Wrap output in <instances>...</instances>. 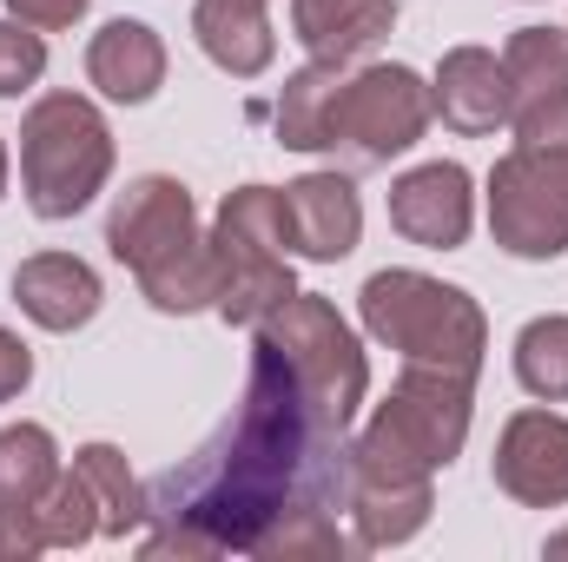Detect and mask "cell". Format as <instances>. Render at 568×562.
Returning a JSON list of instances; mask_svg holds the SVG:
<instances>
[{"mask_svg":"<svg viewBox=\"0 0 568 562\" xmlns=\"http://www.w3.org/2000/svg\"><path fill=\"white\" fill-rule=\"evenodd\" d=\"M344 436L304 404V391L284 378V364L252 344V378L232 423L192 450V463L165 470L145 503L152 523H179L212 543V556H252V543L278 523L291 503L344 496Z\"/></svg>","mask_w":568,"mask_h":562,"instance_id":"cell-1","label":"cell"},{"mask_svg":"<svg viewBox=\"0 0 568 562\" xmlns=\"http://www.w3.org/2000/svg\"><path fill=\"white\" fill-rule=\"evenodd\" d=\"M469 404H476V378H456L436 364H404V378L371 411L357 443H344V463L377 470V476H436L469 443Z\"/></svg>","mask_w":568,"mask_h":562,"instance_id":"cell-2","label":"cell"},{"mask_svg":"<svg viewBox=\"0 0 568 562\" xmlns=\"http://www.w3.org/2000/svg\"><path fill=\"white\" fill-rule=\"evenodd\" d=\"M357 318L377 344H390L404 364H436L456 378L483 371L489 351V318L463 284H443L429 272H371L357 291Z\"/></svg>","mask_w":568,"mask_h":562,"instance_id":"cell-3","label":"cell"},{"mask_svg":"<svg viewBox=\"0 0 568 562\" xmlns=\"http://www.w3.org/2000/svg\"><path fill=\"white\" fill-rule=\"evenodd\" d=\"M113 179V127L87 93H40L20 120V192L33 219L87 212Z\"/></svg>","mask_w":568,"mask_h":562,"instance_id":"cell-4","label":"cell"},{"mask_svg":"<svg viewBox=\"0 0 568 562\" xmlns=\"http://www.w3.org/2000/svg\"><path fill=\"white\" fill-rule=\"evenodd\" d=\"M258 344L278 358L284 378L304 391V404L331 423L337 436L357 423V404L371 398V364H364V344H357V331L337 318L331 298L291 291L278 311L258 324Z\"/></svg>","mask_w":568,"mask_h":562,"instance_id":"cell-5","label":"cell"},{"mask_svg":"<svg viewBox=\"0 0 568 562\" xmlns=\"http://www.w3.org/2000/svg\"><path fill=\"white\" fill-rule=\"evenodd\" d=\"M212 259H219V318L258 331L284 298L291 279V239H284V192L278 185H239L225 192L212 219Z\"/></svg>","mask_w":568,"mask_h":562,"instance_id":"cell-6","label":"cell"},{"mask_svg":"<svg viewBox=\"0 0 568 562\" xmlns=\"http://www.w3.org/2000/svg\"><path fill=\"white\" fill-rule=\"evenodd\" d=\"M489 232L509 259L568 252V140H516L489 172Z\"/></svg>","mask_w":568,"mask_h":562,"instance_id":"cell-7","label":"cell"},{"mask_svg":"<svg viewBox=\"0 0 568 562\" xmlns=\"http://www.w3.org/2000/svg\"><path fill=\"white\" fill-rule=\"evenodd\" d=\"M436 107H429L424 73L410 67H364L337 87L331 100V127H324V152H344L351 165H390L429 133Z\"/></svg>","mask_w":568,"mask_h":562,"instance_id":"cell-8","label":"cell"},{"mask_svg":"<svg viewBox=\"0 0 568 562\" xmlns=\"http://www.w3.org/2000/svg\"><path fill=\"white\" fill-rule=\"evenodd\" d=\"M185 239H199V205H192V192H185L179 179H165V172L133 179V185L113 199V212H106V252H113L120 265H133V272H145V265L165 259V252H179Z\"/></svg>","mask_w":568,"mask_h":562,"instance_id":"cell-9","label":"cell"},{"mask_svg":"<svg viewBox=\"0 0 568 562\" xmlns=\"http://www.w3.org/2000/svg\"><path fill=\"white\" fill-rule=\"evenodd\" d=\"M390 225L424 252H456L469 239V225H476V179L456 159L410 165L390 185Z\"/></svg>","mask_w":568,"mask_h":562,"instance_id":"cell-10","label":"cell"},{"mask_svg":"<svg viewBox=\"0 0 568 562\" xmlns=\"http://www.w3.org/2000/svg\"><path fill=\"white\" fill-rule=\"evenodd\" d=\"M496 490L529 510L568 503V418L556 411H516L496 436Z\"/></svg>","mask_w":568,"mask_h":562,"instance_id":"cell-11","label":"cell"},{"mask_svg":"<svg viewBox=\"0 0 568 562\" xmlns=\"http://www.w3.org/2000/svg\"><path fill=\"white\" fill-rule=\"evenodd\" d=\"M284 239L297 259L337 265L364 239V199L344 172H304L284 185Z\"/></svg>","mask_w":568,"mask_h":562,"instance_id":"cell-12","label":"cell"},{"mask_svg":"<svg viewBox=\"0 0 568 562\" xmlns=\"http://www.w3.org/2000/svg\"><path fill=\"white\" fill-rule=\"evenodd\" d=\"M429 107L449 133H496L509 127V73L489 47H449L436 80H429Z\"/></svg>","mask_w":568,"mask_h":562,"instance_id":"cell-13","label":"cell"},{"mask_svg":"<svg viewBox=\"0 0 568 562\" xmlns=\"http://www.w3.org/2000/svg\"><path fill=\"white\" fill-rule=\"evenodd\" d=\"M344 510H351V536H357V550L371 556V550H397V543H410L417 530L429 523V510H436V490H429V476H377V470H344Z\"/></svg>","mask_w":568,"mask_h":562,"instance_id":"cell-14","label":"cell"},{"mask_svg":"<svg viewBox=\"0 0 568 562\" xmlns=\"http://www.w3.org/2000/svg\"><path fill=\"white\" fill-rule=\"evenodd\" d=\"M100 272L73 252H33L13 265V304L40 324V331H80L100 318Z\"/></svg>","mask_w":568,"mask_h":562,"instance_id":"cell-15","label":"cell"},{"mask_svg":"<svg viewBox=\"0 0 568 562\" xmlns=\"http://www.w3.org/2000/svg\"><path fill=\"white\" fill-rule=\"evenodd\" d=\"M390 27H397V0H291V40L331 67H351L357 53L390 40Z\"/></svg>","mask_w":568,"mask_h":562,"instance_id":"cell-16","label":"cell"},{"mask_svg":"<svg viewBox=\"0 0 568 562\" xmlns=\"http://www.w3.org/2000/svg\"><path fill=\"white\" fill-rule=\"evenodd\" d=\"M192 33H199V53L219 73H232V80H258L278 60L272 0H199L192 7Z\"/></svg>","mask_w":568,"mask_h":562,"instance_id":"cell-17","label":"cell"},{"mask_svg":"<svg viewBox=\"0 0 568 562\" xmlns=\"http://www.w3.org/2000/svg\"><path fill=\"white\" fill-rule=\"evenodd\" d=\"M87 80L113 107H145L165 87V40L145 20H106L87 40Z\"/></svg>","mask_w":568,"mask_h":562,"instance_id":"cell-18","label":"cell"},{"mask_svg":"<svg viewBox=\"0 0 568 562\" xmlns=\"http://www.w3.org/2000/svg\"><path fill=\"white\" fill-rule=\"evenodd\" d=\"M509 73V120L568 100V27H516L503 47Z\"/></svg>","mask_w":568,"mask_h":562,"instance_id":"cell-19","label":"cell"},{"mask_svg":"<svg viewBox=\"0 0 568 562\" xmlns=\"http://www.w3.org/2000/svg\"><path fill=\"white\" fill-rule=\"evenodd\" d=\"M133 279H140L145 304H152V311H165V318L212 311V304H219V259H212V232L185 239L179 252L152 259V265H145V272H133Z\"/></svg>","mask_w":568,"mask_h":562,"instance_id":"cell-20","label":"cell"},{"mask_svg":"<svg viewBox=\"0 0 568 562\" xmlns=\"http://www.w3.org/2000/svg\"><path fill=\"white\" fill-rule=\"evenodd\" d=\"M73 470L87 476V490H93V503H100V536H133L152 523V503H145V483L133 476V463H126V450L120 443H80L73 450Z\"/></svg>","mask_w":568,"mask_h":562,"instance_id":"cell-21","label":"cell"},{"mask_svg":"<svg viewBox=\"0 0 568 562\" xmlns=\"http://www.w3.org/2000/svg\"><path fill=\"white\" fill-rule=\"evenodd\" d=\"M252 556L258 562H344V556H364V550H357V536L337 530L331 503L304 496V503H291L278 523L252 543Z\"/></svg>","mask_w":568,"mask_h":562,"instance_id":"cell-22","label":"cell"},{"mask_svg":"<svg viewBox=\"0 0 568 562\" xmlns=\"http://www.w3.org/2000/svg\"><path fill=\"white\" fill-rule=\"evenodd\" d=\"M337 87H344V67H331V60H311V67H297L291 80H284L278 107H272V120H278V145L291 152H324V127H331V100H337Z\"/></svg>","mask_w":568,"mask_h":562,"instance_id":"cell-23","label":"cell"},{"mask_svg":"<svg viewBox=\"0 0 568 562\" xmlns=\"http://www.w3.org/2000/svg\"><path fill=\"white\" fill-rule=\"evenodd\" d=\"M60 443L47 423H7L0 430V503H40L60 476Z\"/></svg>","mask_w":568,"mask_h":562,"instance_id":"cell-24","label":"cell"},{"mask_svg":"<svg viewBox=\"0 0 568 562\" xmlns=\"http://www.w3.org/2000/svg\"><path fill=\"white\" fill-rule=\"evenodd\" d=\"M516 384L542 404H568V311L529 318L516 331Z\"/></svg>","mask_w":568,"mask_h":562,"instance_id":"cell-25","label":"cell"},{"mask_svg":"<svg viewBox=\"0 0 568 562\" xmlns=\"http://www.w3.org/2000/svg\"><path fill=\"white\" fill-rule=\"evenodd\" d=\"M33 516H40L47 550H87V543L100 536V503H93V490H87L80 470H60L53 490L33 503Z\"/></svg>","mask_w":568,"mask_h":562,"instance_id":"cell-26","label":"cell"},{"mask_svg":"<svg viewBox=\"0 0 568 562\" xmlns=\"http://www.w3.org/2000/svg\"><path fill=\"white\" fill-rule=\"evenodd\" d=\"M47 73V40L20 20H0V100H20L33 93Z\"/></svg>","mask_w":568,"mask_h":562,"instance_id":"cell-27","label":"cell"},{"mask_svg":"<svg viewBox=\"0 0 568 562\" xmlns=\"http://www.w3.org/2000/svg\"><path fill=\"white\" fill-rule=\"evenodd\" d=\"M47 550L33 503H0V562H33Z\"/></svg>","mask_w":568,"mask_h":562,"instance_id":"cell-28","label":"cell"},{"mask_svg":"<svg viewBox=\"0 0 568 562\" xmlns=\"http://www.w3.org/2000/svg\"><path fill=\"white\" fill-rule=\"evenodd\" d=\"M87 7L93 0H7V13L33 33H67L73 20H87Z\"/></svg>","mask_w":568,"mask_h":562,"instance_id":"cell-29","label":"cell"},{"mask_svg":"<svg viewBox=\"0 0 568 562\" xmlns=\"http://www.w3.org/2000/svg\"><path fill=\"white\" fill-rule=\"evenodd\" d=\"M27 384H33V351H27V344L0 324V404H13Z\"/></svg>","mask_w":568,"mask_h":562,"instance_id":"cell-30","label":"cell"},{"mask_svg":"<svg viewBox=\"0 0 568 562\" xmlns=\"http://www.w3.org/2000/svg\"><path fill=\"white\" fill-rule=\"evenodd\" d=\"M542 550H549V556H568V530H556V536H549Z\"/></svg>","mask_w":568,"mask_h":562,"instance_id":"cell-31","label":"cell"},{"mask_svg":"<svg viewBox=\"0 0 568 562\" xmlns=\"http://www.w3.org/2000/svg\"><path fill=\"white\" fill-rule=\"evenodd\" d=\"M7 172H13V159H7V140H0V199H7Z\"/></svg>","mask_w":568,"mask_h":562,"instance_id":"cell-32","label":"cell"}]
</instances>
